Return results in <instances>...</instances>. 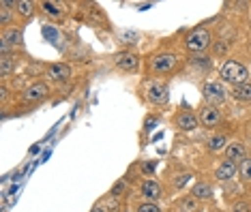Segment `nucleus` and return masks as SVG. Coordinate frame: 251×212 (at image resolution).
Instances as JSON below:
<instances>
[{"mask_svg": "<svg viewBox=\"0 0 251 212\" xmlns=\"http://www.w3.org/2000/svg\"><path fill=\"white\" fill-rule=\"evenodd\" d=\"M213 32L208 30V28L200 26L196 30H191L189 34L185 37V41H182V47L187 51H191V54H204L208 47H213Z\"/></svg>", "mask_w": 251, "mask_h": 212, "instance_id": "1", "label": "nucleus"}, {"mask_svg": "<svg viewBox=\"0 0 251 212\" xmlns=\"http://www.w3.org/2000/svg\"><path fill=\"white\" fill-rule=\"evenodd\" d=\"M148 69L155 75H170L178 69V56L172 51H157L148 58Z\"/></svg>", "mask_w": 251, "mask_h": 212, "instance_id": "2", "label": "nucleus"}, {"mask_svg": "<svg viewBox=\"0 0 251 212\" xmlns=\"http://www.w3.org/2000/svg\"><path fill=\"white\" fill-rule=\"evenodd\" d=\"M247 77H249L247 67L238 60H226L224 67H221V82L232 84V88L234 86L247 84Z\"/></svg>", "mask_w": 251, "mask_h": 212, "instance_id": "3", "label": "nucleus"}, {"mask_svg": "<svg viewBox=\"0 0 251 212\" xmlns=\"http://www.w3.org/2000/svg\"><path fill=\"white\" fill-rule=\"evenodd\" d=\"M202 94H204V101L208 105H221V103L227 101V90L221 82H206L202 88Z\"/></svg>", "mask_w": 251, "mask_h": 212, "instance_id": "4", "label": "nucleus"}, {"mask_svg": "<svg viewBox=\"0 0 251 212\" xmlns=\"http://www.w3.org/2000/svg\"><path fill=\"white\" fill-rule=\"evenodd\" d=\"M48 94H50L48 84L37 82V84L28 86L24 93H22V101H24L26 105H39V103H43L45 99H48Z\"/></svg>", "mask_w": 251, "mask_h": 212, "instance_id": "5", "label": "nucleus"}, {"mask_svg": "<svg viewBox=\"0 0 251 212\" xmlns=\"http://www.w3.org/2000/svg\"><path fill=\"white\" fill-rule=\"evenodd\" d=\"M146 99L152 105H165L170 101V86L163 82H151L146 86Z\"/></svg>", "mask_w": 251, "mask_h": 212, "instance_id": "6", "label": "nucleus"}, {"mask_svg": "<svg viewBox=\"0 0 251 212\" xmlns=\"http://www.w3.org/2000/svg\"><path fill=\"white\" fill-rule=\"evenodd\" d=\"M114 65L121 69V71H125V73H133V71H138L140 69V56L135 54V51H131V49H123V51H118V54L114 56Z\"/></svg>", "mask_w": 251, "mask_h": 212, "instance_id": "7", "label": "nucleus"}, {"mask_svg": "<svg viewBox=\"0 0 251 212\" xmlns=\"http://www.w3.org/2000/svg\"><path fill=\"white\" fill-rule=\"evenodd\" d=\"M140 193H142V197H144V202H159L163 195V188L161 185H159V180H155L151 176V178H144L142 180V187H140Z\"/></svg>", "mask_w": 251, "mask_h": 212, "instance_id": "8", "label": "nucleus"}, {"mask_svg": "<svg viewBox=\"0 0 251 212\" xmlns=\"http://www.w3.org/2000/svg\"><path fill=\"white\" fill-rule=\"evenodd\" d=\"M198 118H200V124H204L206 129H215L221 122V110L215 105H202Z\"/></svg>", "mask_w": 251, "mask_h": 212, "instance_id": "9", "label": "nucleus"}, {"mask_svg": "<svg viewBox=\"0 0 251 212\" xmlns=\"http://www.w3.org/2000/svg\"><path fill=\"white\" fill-rule=\"evenodd\" d=\"M71 75H73V71L67 62H52V65L48 67V77L56 84L67 82V79H71Z\"/></svg>", "mask_w": 251, "mask_h": 212, "instance_id": "10", "label": "nucleus"}, {"mask_svg": "<svg viewBox=\"0 0 251 212\" xmlns=\"http://www.w3.org/2000/svg\"><path fill=\"white\" fill-rule=\"evenodd\" d=\"M236 171H238V165L234 161H230V159H224V161L217 165V169H215V180L230 182L234 176H236Z\"/></svg>", "mask_w": 251, "mask_h": 212, "instance_id": "11", "label": "nucleus"}, {"mask_svg": "<svg viewBox=\"0 0 251 212\" xmlns=\"http://www.w3.org/2000/svg\"><path fill=\"white\" fill-rule=\"evenodd\" d=\"M191 197H196L200 204H202V202H213V197H215L213 185H208V182H204V180L196 182L193 188H191Z\"/></svg>", "mask_w": 251, "mask_h": 212, "instance_id": "12", "label": "nucleus"}, {"mask_svg": "<svg viewBox=\"0 0 251 212\" xmlns=\"http://www.w3.org/2000/svg\"><path fill=\"white\" fill-rule=\"evenodd\" d=\"M176 127H178L180 131H196L200 127V118L189 110L180 112L178 116H176Z\"/></svg>", "mask_w": 251, "mask_h": 212, "instance_id": "13", "label": "nucleus"}, {"mask_svg": "<svg viewBox=\"0 0 251 212\" xmlns=\"http://www.w3.org/2000/svg\"><path fill=\"white\" fill-rule=\"evenodd\" d=\"M226 159H230L234 163H241L243 159H247V146L243 141H230L226 148Z\"/></svg>", "mask_w": 251, "mask_h": 212, "instance_id": "14", "label": "nucleus"}, {"mask_svg": "<svg viewBox=\"0 0 251 212\" xmlns=\"http://www.w3.org/2000/svg\"><path fill=\"white\" fill-rule=\"evenodd\" d=\"M15 69H18L15 56H2V60H0V75H2V79L11 77V73H15Z\"/></svg>", "mask_w": 251, "mask_h": 212, "instance_id": "15", "label": "nucleus"}, {"mask_svg": "<svg viewBox=\"0 0 251 212\" xmlns=\"http://www.w3.org/2000/svg\"><path fill=\"white\" fill-rule=\"evenodd\" d=\"M176 206H178L180 212H200V202L196 197H191V193L185 197H180L178 202H176Z\"/></svg>", "mask_w": 251, "mask_h": 212, "instance_id": "16", "label": "nucleus"}, {"mask_svg": "<svg viewBox=\"0 0 251 212\" xmlns=\"http://www.w3.org/2000/svg\"><path fill=\"white\" fill-rule=\"evenodd\" d=\"M227 144H230V141H227L226 135H213V137H210V140L206 141V146H208L210 152H221V150L226 152Z\"/></svg>", "mask_w": 251, "mask_h": 212, "instance_id": "17", "label": "nucleus"}, {"mask_svg": "<svg viewBox=\"0 0 251 212\" xmlns=\"http://www.w3.org/2000/svg\"><path fill=\"white\" fill-rule=\"evenodd\" d=\"M232 99L236 101H251V84H241L232 88Z\"/></svg>", "mask_w": 251, "mask_h": 212, "instance_id": "18", "label": "nucleus"}, {"mask_svg": "<svg viewBox=\"0 0 251 212\" xmlns=\"http://www.w3.org/2000/svg\"><path fill=\"white\" fill-rule=\"evenodd\" d=\"M193 180V174L191 171H180V174L174 176L172 180V188H176V191H182V188H187V185Z\"/></svg>", "mask_w": 251, "mask_h": 212, "instance_id": "19", "label": "nucleus"}, {"mask_svg": "<svg viewBox=\"0 0 251 212\" xmlns=\"http://www.w3.org/2000/svg\"><path fill=\"white\" fill-rule=\"evenodd\" d=\"M15 11H18L24 20H28V17H32V13H35V4H32L30 0H15Z\"/></svg>", "mask_w": 251, "mask_h": 212, "instance_id": "20", "label": "nucleus"}, {"mask_svg": "<svg viewBox=\"0 0 251 212\" xmlns=\"http://www.w3.org/2000/svg\"><path fill=\"white\" fill-rule=\"evenodd\" d=\"M9 7H15V2H11V0H2L0 2V26H9L11 24V9Z\"/></svg>", "mask_w": 251, "mask_h": 212, "instance_id": "21", "label": "nucleus"}, {"mask_svg": "<svg viewBox=\"0 0 251 212\" xmlns=\"http://www.w3.org/2000/svg\"><path fill=\"white\" fill-rule=\"evenodd\" d=\"M116 37H118V43H123V45H127V47H131V45L138 43L140 34L135 32V30H121Z\"/></svg>", "mask_w": 251, "mask_h": 212, "instance_id": "22", "label": "nucleus"}, {"mask_svg": "<svg viewBox=\"0 0 251 212\" xmlns=\"http://www.w3.org/2000/svg\"><path fill=\"white\" fill-rule=\"evenodd\" d=\"M41 9L45 11V15H50V17H54V20H58V17H62L65 15V11L60 9V4L58 2H41Z\"/></svg>", "mask_w": 251, "mask_h": 212, "instance_id": "23", "label": "nucleus"}, {"mask_svg": "<svg viewBox=\"0 0 251 212\" xmlns=\"http://www.w3.org/2000/svg\"><path fill=\"white\" fill-rule=\"evenodd\" d=\"M238 176H241L243 182H251V157L241 161V165H238Z\"/></svg>", "mask_w": 251, "mask_h": 212, "instance_id": "24", "label": "nucleus"}, {"mask_svg": "<svg viewBox=\"0 0 251 212\" xmlns=\"http://www.w3.org/2000/svg\"><path fill=\"white\" fill-rule=\"evenodd\" d=\"M191 65H196L200 71H208L210 69V58L208 56H196V58H191Z\"/></svg>", "mask_w": 251, "mask_h": 212, "instance_id": "25", "label": "nucleus"}, {"mask_svg": "<svg viewBox=\"0 0 251 212\" xmlns=\"http://www.w3.org/2000/svg\"><path fill=\"white\" fill-rule=\"evenodd\" d=\"M135 212H163V210H161V206L155 202H142L138 208H135Z\"/></svg>", "mask_w": 251, "mask_h": 212, "instance_id": "26", "label": "nucleus"}, {"mask_svg": "<svg viewBox=\"0 0 251 212\" xmlns=\"http://www.w3.org/2000/svg\"><path fill=\"white\" fill-rule=\"evenodd\" d=\"M125 188H127V180H118V182H114V187L110 188V195L112 197H121L123 193H125Z\"/></svg>", "mask_w": 251, "mask_h": 212, "instance_id": "27", "label": "nucleus"}, {"mask_svg": "<svg viewBox=\"0 0 251 212\" xmlns=\"http://www.w3.org/2000/svg\"><path fill=\"white\" fill-rule=\"evenodd\" d=\"M230 212H251V204H249V202H245V199H238V202H234V204H232Z\"/></svg>", "mask_w": 251, "mask_h": 212, "instance_id": "28", "label": "nucleus"}, {"mask_svg": "<svg viewBox=\"0 0 251 212\" xmlns=\"http://www.w3.org/2000/svg\"><path fill=\"white\" fill-rule=\"evenodd\" d=\"M227 49H230V43H227V41H217V43H213V51H215L217 56L227 54Z\"/></svg>", "mask_w": 251, "mask_h": 212, "instance_id": "29", "label": "nucleus"}, {"mask_svg": "<svg viewBox=\"0 0 251 212\" xmlns=\"http://www.w3.org/2000/svg\"><path fill=\"white\" fill-rule=\"evenodd\" d=\"M157 169V161H142V171L146 174V178H151Z\"/></svg>", "mask_w": 251, "mask_h": 212, "instance_id": "30", "label": "nucleus"}, {"mask_svg": "<svg viewBox=\"0 0 251 212\" xmlns=\"http://www.w3.org/2000/svg\"><path fill=\"white\" fill-rule=\"evenodd\" d=\"M157 124H159V120H157V118L148 116V118H146V122H144V131H146V133H151V131H152V129H155V127H157Z\"/></svg>", "mask_w": 251, "mask_h": 212, "instance_id": "31", "label": "nucleus"}, {"mask_svg": "<svg viewBox=\"0 0 251 212\" xmlns=\"http://www.w3.org/2000/svg\"><path fill=\"white\" fill-rule=\"evenodd\" d=\"M90 212H110V208H107L105 202H97L93 208H90Z\"/></svg>", "mask_w": 251, "mask_h": 212, "instance_id": "32", "label": "nucleus"}]
</instances>
